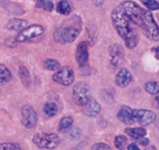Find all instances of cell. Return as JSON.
Listing matches in <instances>:
<instances>
[{
  "instance_id": "7",
  "label": "cell",
  "mask_w": 159,
  "mask_h": 150,
  "mask_svg": "<svg viewBox=\"0 0 159 150\" xmlns=\"http://www.w3.org/2000/svg\"><path fill=\"white\" fill-rule=\"evenodd\" d=\"M75 80V73L68 66H65L60 68L54 75H53V81L56 83L62 86H70Z\"/></svg>"
},
{
  "instance_id": "31",
  "label": "cell",
  "mask_w": 159,
  "mask_h": 150,
  "mask_svg": "<svg viewBox=\"0 0 159 150\" xmlns=\"http://www.w3.org/2000/svg\"><path fill=\"white\" fill-rule=\"evenodd\" d=\"M128 150H139L138 145L134 144V143H131V144L128 145Z\"/></svg>"
},
{
  "instance_id": "29",
  "label": "cell",
  "mask_w": 159,
  "mask_h": 150,
  "mask_svg": "<svg viewBox=\"0 0 159 150\" xmlns=\"http://www.w3.org/2000/svg\"><path fill=\"white\" fill-rule=\"evenodd\" d=\"M69 136H70V138H73V140L79 138L80 136H81V129H79V128H74V129H71L70 130V133H69Z\"/></svg>"
},
{
  "instance_id": "9",
  "label": "cell",
  "mask_w": 159,
  "mask_h": 150,
  "mask_svg": "<svg viewBox=\"0 0 159 150\" xmlns=\"http://www.w3.org/2000/svg\"><path fill=\"white\" fill-rule=\"evenodd\" d=\"M134 116L137 123L142 125H149L156 120V115L149 109H134Z\"/></svg>"
},
{
  "instance_id": "1",
  "label": "cell",
  "mask_w": 159,
  "mask_h": 150,
  "mask_svg": "<svg viewBox=\"0 0 159 150\" xmlns=\"http://www.w3.org/2000/svg\"><path fill=\"white\" fill-rule=\"evenodd\" d=\"M111 21L116 32L124 40L125 46L128 48H134L138 44V32L134 28L136 25L130 20V18L125 14V12L119 7V5L112 11Z\"/></svg>"
},
{
  "instance_id": "21",
  "label": "cell",
  "mask_w": 159,
  "mask_h": 150,
  "mask_svg": "<svg viewBox=\"0 0 159 150\" xmlns=\"http://www.w3.org/2000/svg\"><path fill=\"white\" fill-rule=\"evenodd\" d=\"M144 89L151 94V95H157L159 93V82L158 81H150L144 85Z\"/></svg>"
},
{
  "instance_id": "33",
  "label": "cell",
  "mask_w": 159,
  "mask_h": 150,
  "mask_svg": "<svg viewBox=\"0 0 159 150\" xmlns=\"http://www.w3.org/2000/svg\"><path fill=\"white\" fill-rule=\"evenodd\" d=\"M152 52L154 53V56H156L157 59H159V47H154V48H152Z\"/></svg>"
},
{
  "instance_id": "22",
  "label": "cell",
  "mask_w": 159,
  "mask_h": 150,
  "mask_svg": "<svg viewBox=\"0 0 159 150\" xmlns=\"http://www.w3.org/2000/svg\"><path fill=\"white\" fill-rule=\"evenodd\" d=\"M35 6H36L38 8L48 11V12L54 10V2H53L52 0H36Z\"/></svg>"
},
{
  "instance_id": "34",
  "label": "cell",
  "mask_w": 159,
  "mask_h": 150,
  "mask_svg": "<svg viewBox=\"0 0 159 150\" xmlns=\"http://www.w3.org/2000/svg\"><path fill=\"white\" fill-rule=\"evenodd\" d=\"M154 105H156V108H158L159 109V93L156 95V99H154Z\"/></svg>"
},
{
  "instance_id": "4",
  "label": "cell",
  "mask_w": 159,
  "mask_h": 150,
  "mask_svg": "<svg viewBox=\"0 0 159 150\" xmlns=\"http://www.w3.org/2000/svg\"><path fill=\"white\" fill-rule=\"evenodd\" d=\"M33 142L41 149H55L60 144V137L56 134L40 133L33 137Z\"/></svg>"
},
{
  "instance_id": "5",
  "label": "cell",
  "mask_w": 159,
  "mask_h": 150,
  "mask_svg": "<svg viewBox=\"0 0 159 150\" xmlns=\"http://www.w3.org/2000/svg\"><path fill=\"white\" fill-rule=\"evenodd\" d=\"M80 32H81L80 27H75V26L61 27L54 32V38L60 44H69L75 41V39L79 36Z\"/></svg>"
},
{
  "instance_id": "27",
  "label": "cell",
  "mask_w": 159,
  "mask_h": 150,
  "mask_svg": "<svg viewBox=\"0 0 159 150\" xmlns=\"http://www.w3.org/2000/svg\"><path fill=\"white\" fill-rule=\"evenodd\" d=\"M0 150H21L16 143H0Z\"/></svg>"
},
{
  "instance_id": "20",
  "label": "cell",
  "mask_w": 159,
  "mask_h": 150,
  "mask_svg": "<svg viewBox=\"0 0 159 150\" xmlns=\"http://www.w3.org/2000/svg\"><path fill=\"white\" fill-rule=\"evenodd\" d=\"M73 119L70 116H65L62 117L59 123V131H68L73 127Z\"/></svg>"
},
{
  "instance_id": "23",
  "label": "cell",
  "mask_w": 159,
  "mask_h": 150,
  "mask_svg": "<svg viewBox=\"0 0 159 150\" xmlns=\"http://www.w3.org/2000/svg\"><path fill=\"white\" fill-rule=\"evenodd\" d=\"M43 113L47 116H49V117L56 115V113H57V105H56V103H54V102H47L43 105Z\"/></svg>"
},
{
  "instance_id": "28",
  "label": "cell",
  "mask_w": 159,
  "mask_h": 150,
  "mask_svg": "<svg viewBox=\"0 0 159 150\" xmlns=\"http://www.w3.org/2000/svg\"><path fill=\"white\" fill-rule=\"evenodd\" d=\"M91 150H111V148L105 143H96L93 145Z\"/></svg>"
},
{
  "instance_id": "16",
  "label": "cell",
  "mask_w": 159,
  "mask_h": 150,
  "mask_svg": "<svg viewBox=\"0 0 159 150\" xmlns=\"http://www.w3.org/2000/svg\"><path fill=\"white\" fill-rule=\"evenodd\" d=\"M125 133L129 136H131L132 138H136V140L142 138V137H144L146 135V130L144 128H140V127H137V128H128V129H125Z\"/></svg>"
},
{
  "instance_id": "3",
  "label": "cell",
  "mask_w": 159,
  "mask_h": 150,
  "mask_svg": "<svg viewBox=\"0 0 159 150\" xmlns=\"http://www.w3.org/2000/svg\"><path fill=\"white\" fill-rule=\"evenodd\" d=\"M73 99L77 105L85 107L91 101L90 87L84 82H77L73 88Z\"/></svg>"
},
{
  "instance_id": "14",
  "label": "cell",
  "mask_w": 159,
  "mask_h": 150,
  "mask_svg": "<svg viewBox=\"0 0 159 150\" xmlns=\"http://www.w3.org/2000/svg\"><path fill=\"white\" fill-rule=\"evenodd\" d=\"M101 113V105L96 100H91L85 105L84 108V115L89 117H95Z\"/></svg>"
},
{
  "instance_id": "19",
  "label": "cell",
  "mask_w": 159,
  "mask_h": 150,
  "mask_svg": "<svg viewBox=\"0 0 159 150\" xmlns=\"http://www.w3.org/2000/svg\"><path fill=\"white\" fill-rule=\"evenodd\" d=\"M56 11L59 12L60 14L68 15L71 12V6H70V4L67 0H61L57 4V6H56Z\"/></svg>"
},
{
  "instance_id": "12",
  "label": "cell",
  "mask_w": 159,
  "mask_h": 150,
  "mask_svg": "<svg viewBox=\"0 0 159 150\" xmlns=\"http://www.w3.org/2000/svg\"><path fill=\"white\" fill-rule=\"evenodd\" d=\"M117 117H118L119 121H122L125 124H134V123H136V120H134V109H131L128 105L120 107L118 114H117Z\"/></svg>"
},
{
  "instance_id": "30",
  "label": "cell",
  "mask_w": 159,
  "mask_h": 150,
  "mask_svg": "<svg viewBox=\"0 0 159 150\" xmlns=\"http://www.w3.org/2000/svg\"><path fill=\"white\" fill-rule=\"evenodd\" d=\"M138 143L140 145H148L150 143L149 142V140H148V138H145V137H142V138H138Z\"/></svg>"
},
{
  "instance_id": "2",
  "label": "cell",
  "mask_w": 159,
  "mask_h": 150,
  "mask_svg": "<svg viewBox=\"0 0 159 150\" xmlns=\"http://www.w3.org/2000/svg\"><path fill=\"white\" fill-rule=\"evenodd\" d=\"M139 27L142 28L143 33L148 39L153 41L159 40V27L150 10L143 11V15H142V20H140Z\"/></svg>"
},
{
  "instance_id": "18",
  "label": "cell",
  "mask_w": 159,
  "mask_h": 150,
  "mask_svg": "<svg viewBox=\"0 0 159 150\" xmlns=\"http://www.w3.org/2000/svg\"><path fill=\"white\" fill-rule=\"evenodd\" d=\"M19 75L20 79H21V82L25 87H28L30 85V75L28 69L26 68L25 66H20L19 68Z\"/></svg>"
},
{
  "instance_id": "24",
  "label": "cell",
  "mask_w": 159,
  "mask_h": 150,
  "mask_svg": "<svg viewBox=\"0 0 159 150\" xmlns=\"http://www.w3.org/2000/svg\"><path fill=\"white\" fill-rule=\"evenodd\" d=\"M115 145H116V148L119 150H124L125 148H128V138L123 135H118L115 137Z\"/></svg>"
},
{
  "instance_id": "6",
  "label": "cell",
  "mask_w": 159,
  "mask_h": 150,
  "mask_svg": "<svg viewBox=\"0 0 159 150\" xmlns=\"http://www.w3.org/2000/svg\"><path fill=\"white\" fill-rule=\"evenodd\" d=\"M45 34V28L41 25H32L30 27H26L24 30H21L19 34L15 36L16 42H30L34 41L40 36Z\"/></svg>"
},
{
  "instance_id": "8",
  "label": "cell",
  "mask_w": 159,
  "mask_h": 150,
  "mask_svg": "<svg viewBox=\"0 0 159 150\" xmlns=\"http://www.w3.org/2000/svg\"><path fill=\"white\" fill-rule=\"evenodd\" d=\"M21 122L26 128H34L38 122V115L34 108L30 105H24L21 109Z\"/></svg>"
},
{
  "instance_id": "25",
  "label": "cell",
  "mask_w": 159,
  "mask_h": 150,
  "mask_svg": "<svg viewBox=\"0 0 159 150\" xmlns=\"http://www.w3.org/2000/svg\"><path fill=\"white\" fill-rule=\"evenodd\" d=\"M43 67L47 70H59L61 68L59 62L56 60H53V59H47L43 61Z\"/></svg>"
},
{
  "instance_id": "35",
  "label": "cell",
  "mask_w": 159,
  "mask_h": 150,
  "mask_svg": "<svg viewBox=\"0 0 159 150\" xmlns=\"http://www.w3.org/2000/svg\"><path fill=\"white\" fill-rule=\"evenodd\" d=\"M146 150H157V148H156L154 145H152V147H149V148H148Z\"/></svg>"
},
{
  "instance_id": "15",
  "label": "cell",
  "mask_w": 159,
  "mask_h": 150,
  "mask_svg": "<svg viewBox=\"0 0 159 150\" xmlns=\"http://www.w3.org/2000/svg\"><path fill=\"white\" fill-rule=\"evenodd\" d=\"M27 27V21L22 19H11L6 24V28L10 30H24Z\"/></svg>"
},
{
  "instance_id": "11",
  "label": "cell",
  "mask_w": 159,
  "mask_h": 150,
  "mask_svg": "<svg viewBox=\"0 0 159 150\" xmlns=\"http://www.w3.org/2000/svg\"><path fill=\"white\" fill-rule=\"evenodd\" d=\"M109 55H110L111 65L114 66V67H116V66L122 61V59H123V56H124V50H123V48H122L120 45L114 44V45L110 46Z\"/></svg>"
},
{
  "instance_id": "13",
  "label": "cell",
  "mask_w": 159,
  "mask_h": 150,
  "mask_svg": "<svg viewBox=\"0 0 159 150\" xmlns=\"http://www.w3.org/2000/svg\"><path fill=\"white\" fill-rule=\"evenodd\" d=\"M132 82V74L130 73L129 69L126 68H122L116 75V83L119 87H126Z\"/></svg>"
},
{
  "instance_id": "26",
  "label": "cell",
  "mask_w": 159,
  "mask_h": 150,
  "mask_svg": "<svg viewBox=\"0 0 159 150\" xmlns=\"http://www.w3.org/2000/svg\"><path fill=\"white\" fill-rule=\"evenodd\" d=\"M143 5L150 11H158L159 10V2L156 0H142Z\"/></svg>"
},
{
  "instance_id": "17",
  "label": "cell",
  "mask_w": 159,
  "mask_h": 150,
  "mask_svg": "<svg viewBox=\"0 0 159 150\" xmlns=\"http://www.w3.org/2000/svg\"><path fill=\"white\" fill-rule=\"evenodd\" d=\"M12 79V73L6 66L0 63V85L7 83Z\"/></svg>"
},
{
  "instance_id": "10",
  "label": "cell",
  "mask_w": 159,
  "mask_h": 150,
  "mask_svg": "<svg viewBox=\"0 0 159 150\" xmlns=\"http://www.w3.org/2000/svg\"><path fill=\"white\" fill-rule=\"evenodd\" d=\"M89 60V52H88V44L82 41L77 45L76 48V61L80 67H85Z\"/></svg>"
},
{
  "instance_id": "32",
  "label": "cell",
  "mask_w": 159,
  "mask_h": 150,
  "mask_svg": "<svg viewBox=\"0 0 159 150\" xmlns=\"http://www.w3.org/2000/svg\"><path fill=\"white\" fill-rule=\"evenodd\" d=\"M93 4L95 6H102L104 4V0H93Z\"/></svg>"
}]
</instances>
